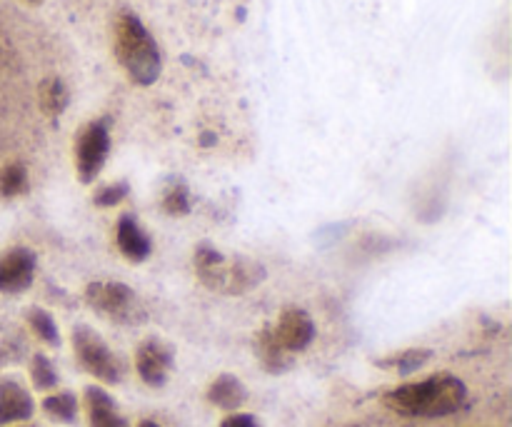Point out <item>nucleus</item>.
Listing matches in <instances>:
<instances>
[{
    "label": "nucleus",
    "instance_id": "20e7f679",
    "mask_svg": "<svg viewBox=\"0 0 512 427\" xmlns=\"http://www.w3.org/2000/svg\"><path fill=\"white\" fill-rule=\"evenodd\" d=\"M85 300L95 313L105 315L113 323L138 325L145 320V308L140 305L138 295L123 283L115 280H95L85 288Z\"/></svg>",
    "mask_w": 512,
    "mask_h": 427
},
{
    "label": "nucleus",
    "instance_id": "9d476101",
    "mask_svg": "<svg viewBox=\"0 0 512 427\" xmlns=\"http://www.w3.org/2000/svg\"><path fill=\"white\" fill-rule=\"evenodd\" d=\"M35 403L18 380H0V427L25 423L33 418Z\"/></svg>",
    "mask_w": 512,
    "mask_h": 427
},
{
    "label": "nucleus",
    "instance_id": "0eeeda50",
    "mask_svg": "<svg viewBox=\"0 0 512 427\" xmlns=\"http://www.w3.org/2000/svg\"><path fill=\"white\" fill-rule=\"evenodd\" d=\"M173 368V350L158 338L145 340L135 353V370L148 388H163Z\"/></svg>",
    "mask_w": 512,
    "mask_h": 427
},
{
    "label": "nucleus",
    "instance_id": "f3484780",
    "mask_svg": "<svg viewBox=\"0 0 512 427\" xmlns=\"http://www.w3.org/2000/svg\"><path fill=\"white\" fill-rule=\"evenodd\" d=\"M68 105V90L58 78H48L40 85V108L48 118H58Z\"/></svg>",
    "mask_w": 512,
    "mask_h": 427
},
{
    "label": "nucleus",
    "instance_id": "f03ea898",
    "mask_svg": "<svg viewBox=\"0 0 512 427\" xmlns=\"http://www.w3.org/2000/svg\"><path fill=\"white\" fill-rule=\"evenodd\" d=\"M113 50L128 78L138 85H153L163 70L158 43L135 13H120L113 20Z\"/></svg>",
    "mask_w": 512,
    "mask_h": 427
},
{
    "label": "nucleus",
    "instance_id": "6e6552de",
    "mask_svg": "<svg viewBox=\"0 0 512 427\" xmlns=\"http://www.w3.org/2000/svg\"><path fill=\"white\" fill-rule=\"evenodd\" d=\"M35 253L28 248H13L0 255V293H23L33 285Z\"/></svg>",
    "mask_w": 512,
    "mask_h": 427
},
{
    "label": "nucleus",
    "instance_id": "a211bd4d",
    "mask_svg": "<svg viewBox=\"0 0 512 427\" xmlns=\"http://www.w3.org/2000/svg\"><path fill=\"white\" fill-rule=\"evenodd\" d=\"M30 380H33V388L40 390V393H48V390L58 388V370L50 363L48 355L35 353L33 358H30Z\"/></svg>",
    "mask_w": 512,
    "mask_h": 427
},
{
    "label": "nucleus",
    "instance_id": "393cba45",
    "mask_svg": "<svg viewBox=\"0 0 512 427\" xmlns=\"http://www.w3.org/2000/svg\"><path fill=\"white\" fill-rule=\"evenodd\" d=\"M30 3H35V0H30Z\"/></svg>",
    "mask_w": 512,
    "mask_h": 427
},
{
    "label": "nucleus",
    "instance_id": "6ab92c4d",
    "mask_svg": "<svg viewBox=\"0 0 512 427\" xmlns=\"http://www.w3.org/2000/svg\"><path fill=\"white\" fill-rule=\"evenodd\" d=\"M28 325L33 328V333L43 340L45 345H53L58 348L60 345V333H58V325H55L53 315L43 308H30L28 310Z\"/></svg>",
    "mask_w": 512,
    "mask_h": 427
},
{
    "label": "nucleus",
    "instance_id": "aec40b11",
    "mask_svg": "<svg viewBox=\"0 0 512 427\" xmlns=\"http://www.w3.org/2000/svg\"><path fill=\"white\" fill-rule=\"evenodd\" d=\"M28 193V173L20 163L5 165L0 173V195L3 198H18V195Z\"/></svg>",
    "mask_w": 512,
    "mask_h": 427
},
{
    "label": "nucleus",
    "instance_id": "5701e85b",
    "mask_svg": "<svg viewBox=\"0 0 512 427\" xmlns=\"http://www.w3.org/2000/svg\"><path fill=\"white\" fill-rule=\"evenodd\" d=\"M220 427H260L258 420L253 415H245V413H230L228 418L220 423Z\"/></svg>",
    "mask_w": 512,
    "mask_h": 427
},
{
    "label": "nucleus",
    "instance_id": "4be33fe9",
    "mask_svg": "<svg viewBox=\"0 0 512 427\" xmlns=\"http://www.w3.org/2000/svg\"><path fill=\"white\" fill-rule=\"evenodd\" d=\"M128 193L130 188L125 183H110L103 185V188L93 195V203L98 205V208H113V205L123 203V200L128 198Z\"/></svg>",
    "mask_w": 512,
    "mask_h": 427
},
{
    "label": "nucleus",
    "instance_id": "9b49d317",
    "mask_svg": "<svg viewBox=\"0 0 512 427\" xmlns=\"http://www.w3.org/2000/svg\"><path fill=\"white\" fill-rule=\"evenodd\" d=\"M85 413H88L90 427H130L125 415L120 413L118 403L98 385H90L83 393Z\"/></svg>",
    "mask_w": 512,
    "mask_h": 427
},
{
    "label": "nucleus",
    "instance_id": "ddd939ff",
    "mask_svg": "<svg viewBox=\"0 0 512 427\" xmlns=\"http://www.w3.org/2000/svg\"><path fill=\"white\" fill-rule=\"evenodd\" d=\"M208 400L215 408L225 410V413H235L248 400V390H245V385L235 375H220L208 388Z\"/></svg>",
    "mask_w": 512,
    "mask_h": 427
},
{
    "label": "nucleus",
    "instance_id": "39448f33",
    "mask_svg": "<svg viewBox=\"0 0 512 427\" xmlns=\"http://www.w3.org/2000/svg\"><path fill=\"white\" fill-rule=\"evenodd\" d=\"M73 350L80 368L93 378L103 380L108 385H118L123 380V363L118 355L105 345V340L88 325H78L73 330Z\"/></svg>",
    "mask_w": 512,
    "mask_h": 427
},
{
    "label": "nucleus",
    "instance_id": "f257e3e1",
    "mask_svg": "<svg viewBox=\"0 0 512 427\" xmlns=\"http://www.w3.org/2000/svg\"><path fill=\"white\" fill-rule=\"evenodd\" d=\"M468 400V388L455 375H433L420 383H405L385 393L383 403L405 418H445L458 413Z\"/></svg>",
    "mask_w": 512,
    "mask_h": 427
},
{
    "label": "nucleus",
    "instance_id": "2eb2a0df",
    "mask_svg": "<svg viewBox=\"0 0 512 427\" xmlns=\"http://www.w3.org/2000/svg\"><path fill=\"white\" fill-rule=\"evenodd\" d=\"M43 413L55 423L70 425L78 420V398L73 393H53L43 400Z\"/></svg>",
    "mask_w": 512,
    "mask_h": 427
},
{
    "label": "nucleus",
    "instance_id": "412c9836",
    "mask_svg": "<svg viewBox=\"0 0 512 427\" xmlns=\"http://www.w3.org/2000/svg\"><path fill=\"white\" fill-rule=\"evenodd\" d=\"M163 210L168 215H173V218H178V215H188L190 213L188 188L180 183H175L173 188H168V193H165L163 198Z\"/></svg>",
    "mask_w": 512,
    "mask_h": 427
},
{
    "label": "nucleus",
    "instance_id": "1a4fd4ad",
    "mask_svg": "<svg viewBox=\"0 0 512 427\" xmlns=\"http://www.w3.org/2000/svg\"><path fill=\"white\" fill-rule=\"evenodd\" d=\"M273 333H275V340H278L280 348H283L285 353H300V350H305L310 343H313L315 325L305 310L288 308L283 310V315H280Z\"/></svg>",
    "mask_w": 512,
    "mask_h": 427
},
{
    "label": "nucleus",
    "instance_id": "dca6fc26",
    "mask_svg": "<svg viewBox=\"0 0 512 427\" xmlns=\"http://www.w3.org/2000/svg\"><path fill=\"white\" fill-rule=\"evenodd\" d=\"M258 353L270 373H280V370L288 368V353H285V350L280 348L278 340H275L273 328H265L263 333L258 335Z\"/></svg>",
    "mask_w": 512,
    "mask_h": 427
},
{
    "label": "nucleus",
    "instance_id": "7ed1b4c3",
    "mask_svg": "<svg viewBox=\"0 0 512 427\" xmlns=\"http://www.w3.org/2000/svg\"><path fill=\"white\" fill-rule=\"evenodd\" d=\"M193 263L200 283L225 295L250 293L265 280V270L255 260H228L210 245L195 250Z\"/></svg>",
    "mask_w": 512,
    "mask_h": 427
},
{
    "label": "nucleus",
    "instance_id": "423d86ee",
    "mask_svg": "<svg viewBox=\"0 0 512 427\" xmlns=\"http://www.w3.org/2000/svg\"><path fill=\"white\" fill-rule=\"evenodd\" d=\"M110 150V133L105 120H93L85 125L75 143V165H78L80 183H93L103 170Z\"/></svg>",
    "mask_w": 512,
    "mask_h": 427
},
{
    "label": "nucleus",
    "instance_id": "f8f14e48",
    "mask_svg": "<svg viewBox=\"0 0 512 427\" xmlns=\"http://www.w3.org/2000/svg\"><path fill=\"white\" fill-rule=\"evenodd\" d=\"M118 248L130 263H143L145 258L150 255L153 245H150V238L143 233V228L138 225V220L133 215H120L118 220Z\"/></svg>",
    "mask_w": 512,
    "mask_h": 427
},
{
    "label": "nucleus",
    "instance_id": "b1692460",
    "mask_svg": "<svg viewBox=\"0 0 512 427\" xmlns=\"http://www.w3.org/2000/svg\"><path fill=\"white\" fill-rule=\"evenodd\" d=\"M138 427H160V425L153 423V420H143V423H140Z\"/></svg>",
    "mask_w": 512,
    "mask_h": 427
},
{
    "label": "nucleus",
    "instance_id": "4468645a",
    "mask_svg": "<svg viewBox=\"0 0 512 427\" xmlns=\"http://www.w3.org/2000/svg\"><path fill=\"white\" fill-rule=\"evenodd\" d=\"M433 360V350H425V348H413V350H403V353L393 355L388 360H378L380 368H390L395 370L398 375H410L415 370L425 368V365Z\"/></svg>",
    "mask_w": 512,
    "mask_h": 427
}]
</instances>
